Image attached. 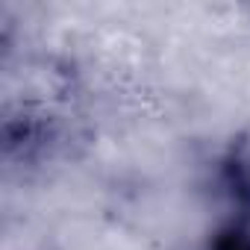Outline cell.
Returning <instances> with one entry per match:
<instances>
[{
  "label": "cell",
  "instance_id": "obj_1",
  "mask_svg": "<svg viewBox=\"0 0 250 250\" xmlns=\"http://www.w3.org/2000/svg\"><path fill=\"white\" fill-rule=\"evenodd\" d=\"M209 250H250V221H229L215 235Z\"/></svg>",
  "mask_w": 250,
  "mask_h": 250
}]
</instances>
